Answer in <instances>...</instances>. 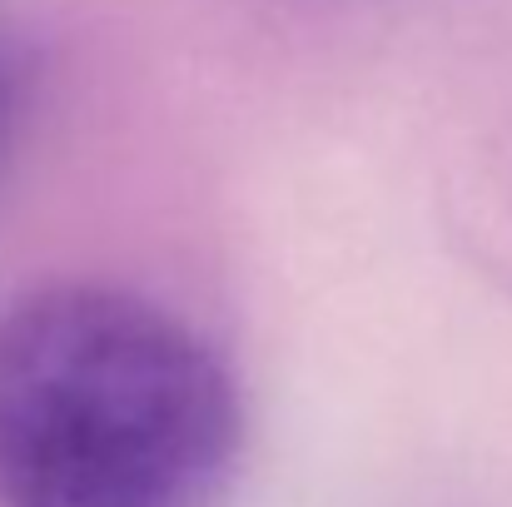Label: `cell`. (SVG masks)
Instances as JSON below:
<instances>
[{"instance_id": "6da1fadb", "label": "cell", "mask_w": 512, "mask_h": 507, "mask_svg": "<svg viewBox=\"0 0 512 507\" xmlns=\"http://www.w3.org/2000/svg\"><path fill=\"white\" fill-rule=\"evenodd\" d=\"M239 443L229 363L170 309L55 284L0 314V507H214Z\"/></svg>"}, {"instance_id": "7a4b0ae2", "label": "cell", "mask_w": 512, "mask_h": 507, "mask_svg": "<svg viewBox=\"0 0 512 507\" xmlns=\"http://www.w3.org/2000/svg\"><path fill=\"white\" fill-rule=\"evenodd\" d=\"M15 95H20V55L0 40V135H5V125H10Z\"/></svg>"}]
</instances>
